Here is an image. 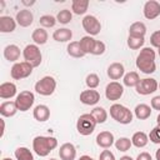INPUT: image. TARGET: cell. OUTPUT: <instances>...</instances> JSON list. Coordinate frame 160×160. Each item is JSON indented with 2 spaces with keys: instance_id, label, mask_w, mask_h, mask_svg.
<instances>
[{
  "instance_id": "1",
  "label": "cell",
  "mask_w": 160,
  "mask_h": 160,
  "mask_svg": "<svg viewBox=\"0 0 160 160\" xmlns=\"http://www.w3.org/2000/svg\"><path fill=\"white\" fill-rule=\"evenodd\" d=\"M156 54L152 50V48H142L136 56V68L144 72V74H152L156 70V62H155Z\"/></svg>"
},
{
  "instance_id": "2",
  "label": "cell",
  "mask_w": 160,
  "mask_h": 160,
  "mask_svg": "<svg viewBox=\"0 0 160 160\" xmlns=\"http://www.w3.org/2000/svg\"><path fill=\"white\" fill-rule=\"evenodd\" d=\"M56 148H58V139L54 136L39 135V136H35L32 140V150L40 158L48 156Z\"/></svg>"
},
{
  "instance_id": "3",
  "label": "cell",
  "mask_w": 160,
  "mask_h": 160,
  "mask_svg": "<svg viewBox=\"0 0 160 160\" xmlns=\"http://www.w3.org/2000/svg\"><path fill=\"white\" fill-rule=\"evenodd\" d=\"M110 116L119 124L128 125L132 121V112L129 108L121 104H112L110 106Z\"/></svg>"
},
{
  "instance_id": "4",
  "label": "cell",
  "mask_w": 160,
  "mask_h": 160,
  "mask_svg": "<svg viewBox=\"0 0 160 160\" xmlns=\"http://www.w3.org/2000/svg\"><path fill=\"white\" fill-rule=\"evenodd\" d=\"M96 125L98 124H96V121L91 114H82L79 116V119L76 121V130L80 135L88 136V135L94 132Z\"/></svg>"
},
{
  "instance_id": "5",
  "label": "cell",
  "mask_w": 160,
  "mask_h": 160,
  "mask_svg": "<svg viewBox=\"0 0 160 160\" xmlns=\"http://www.w3.org/2000/svg\"><path fill=\"white\" fill-rule=\"evenodd\" d=\"M34 89L39 95L50 96V95L54 94V91L56 89V80L52 76H49V75L44 76V78H41L40 80H38L35 82Z\"/></svg>"
},
{
  "instance_id": "6",
  "label": "cell",
  "mask_w": 160,
  "mask_h": 160,
  "mask_svg": "<svg viewBox=\"0 0 160 160\" xmlns=\"http://www.w3.org/2000/svg\"><path fill=\"white\" fill-rule=\"evenodd\" d=\"M22 56H24V60L26 62H29L32 68H38L41 64L42 55H41V51L36 44L26 45L22 50Z\"/></svg>"
},
{
  "instance_id": "7",
  "label": "cell",
  "mask_w": 160,
  "mask_h": 160,
  "mask_svg": "<svg viewBox=\"0 0 160 160\" xmlns=\"http://www.w3.org/2000/svg\"><path fill=\"white\" fill-rule=\"evenodd\" d=\"M32 69L34 68L26 61L15 62L10 69V76L14 80H21V79H25V78L30 76L31 72H32Z\"/></svg>"
},
{
  "instance_id": "8",
  "label": "cell",
  "mask_w": 160,
  "mask_h": 160,
  "mask_svg": "<svg viewBox=\"0 0 160 160\" xmlns=\"http://www.w3.org/2000/svg\"><path fill=\"white\" fill-rule=\"evenodd\" d=\"M34 101H35V95H34V92H31L29 90L20 91L16 95V99H15V104H16L19 111L30 110L31 106L34 105Z\"/></svg>"
},
{
  "instance_id": "9",
  "label": "cell",
  "mask_w": 160,
  "mask_h": 160,
  "mask_svg": "<svg viewBox=\"0 0 160 160\" xmlns=\"http://www.w3.org/2000/svg\"><path fill=\"white\" fill-rule=\"evenodd\" d=\"M135 89H136V92L139 95H150L159 89V84H158L156 79L145 78V79H141L139 81V84L136 85Z\"/></svg>"
},
{
  "instance_id": "10",
  "label": "cell",
  "mask_w": 160,
  "mask_h": 160,
  "mask_svg": "<svg viewBox=\"0 0 160 160\" xmlns=\"http://www.w3.org/2000/svg\"><path fill=\"white\" fill-rule=\"evenodd\" d=\"M82 28L84 30L90 35V36H94V35H98L101 30V24L99 21V19L94 15H85L82 21Z\"/></svg>"
},
{
  "instance_id": "11",
  "label": "cell",
  "mask_w": 160,
  "mask_h": 160,
  "mask_svg": "<svg viewBox=\"0 0 160 160\" xmlns=\"http://www.w3.org/2000/svg\"><path fill=\"white\" fill-rule=\"evenodd\" d=\"M124 94V86L118 81H111L105 88V96L110 101L119 100Z\"/></svg>"
},
{
  "instance_id": "12",
  "label": "cell",
  "mask_w": 160,
  "mask_h": 160,
  "mask_svg": "<svg viewBox=\"0 0 160 160\" xmlns=\"http://www.w3.org/2000/svg\"><path fill=\"white\" fill-rule=\"evenodd\" d=\"M144 16L148 20H154L160 15V2L156 0H149L144 4Z\"/></svg>"
},
{
  "instance_id": "13",
  "label": "cell",
  "mask_w": 160,
  "mask_h": 160,
  "mask_svg": "<svg viewBox=\"0 0 160 160\" xmlns=\"http://www.w3.org/2000/svg\"><path fill=\"white\" fill-rule=\"evenodd\" d=\"M79 99L84 105H96L100 101V94L95 89H89L81 91Z\"/></svg>"
},
{
  "instance_id": "14",
  "label": "cell",
  "mask_w": 160,
  "mask_h": 160,
  "mask_svg": "<svg viewBox=\"0 0 160 160\" xmlns=\"http://www.w3.org/2000/svg\"><path fill=\"white\" fill-rule=\"evenodd\" d=\"M15 20L16 22L21 26V28H28L32 24L34 21V15L32 12L29 10V9H22V10H19L16 12V16H15Z\"/></svg>"
},
{
  "instance_id": "15",
  "label": "cell",
  "mask_w": 160,
  "mask_h": 160,
  "mask_svg": "<svg viewBox=\"0 0 160 160\" xmlns=\"http://www.w3.org/2000/svg\"><path fill=\"white\" fill-rule=\"evenodd\" d=\"M96 144L98 146L102 148V149H109L115 144V139L112 132L110 131H101L96 135Z\"/></svg>"
},
{
  "instance_id": "16",
  "label": "cell",
  "mask_w": 160,
  "mask_h": 160,
  "mask_svg": "<svg viewBox=\"0 0 160 160\" xmlns=\"http://www.w3.org/2000/svg\"><path fill=\"white\" fill-rule=\"evenodd\" d=\"M106 74H108V76L111 80L116 81V80L124 78V75H125V68H124V65L121 62H112V64L109 65V68L106 70Z\"/></svg>"
},
{
  "instance_id": "17",
  "label": "cell",
  "mask_w": 160,
  "mask_h": 160,
  "mask_svg": "<svg viewBox=\"0 0 160 160\" xmlns=\"http://www.w3.org/2000/svg\"><path fill=\"white\" fill-rule=\"evenodd\" d=\"M59 156L61 160H75L76 158V148L71 142H65L59 149Z\"/></svg>"
},
{
  "instance_id": "18",
  "label": "cell",
  "mask_w": 160,
  "mask_h": 160,
  "mask_svg": "<svg viewBox=\"0 0 160 160\" xmlns=\"http://www.w3.org/2000/svg\"><path fill=\"white\" fill-rule=\"evenodd\" d=\"M32 116L36 121L39 122H44L46 120H49L50 118V109L44 105V104H40V105H36L32 110Z\"/></svg>"
},
{
  "instance_id": "19",
  "label": "cell",
  "mask_w": 160,
  "mask_h": 160,
  "mask_svg": "<svg viewBox=\"0 0 160 160\" xmlns=\"http://www.w3.org/2000/svg\"><path fill=\"white\" fill-rule=\"evenodd\" d=\"M16 20L12 19L11 16H0V32L2 34H9L12 32L16 29Z\"/></svg>"
},
{
  "instance_id": "20",
  "label": "cell",
  "mask_w": 160,
  "mask_h": 160,
  "mask_svg": "<svg viewBox=\"0 0 160 160\" xmlns=\"http://www.w3.org/2000/svg\"><path fill=\"white\" fill-rule=\"evenodd\" d=\"M21 55V51H20V48L15 44H10V45H6L5 49H4V58L8 60V61H11V62H16L19 60Z\"/></svg>"
},
{
  "instance_id": "21",
  "label": "cell",
  "mask_w": 160,
  "mask_h": 160,
  "mask_svg": "<svg viewBox=\"0 0 160 160\" xmlns=\"http://www.w3.org/2000/svg\"><path fill=\"white\" fill-rule=\"evenodd\" d=\"M146 35V25L141 21H135L129 28V36L134 38H145Z\"/></svg>"
},
{
  "instance_id": "22",
  "label": "cell",
  "mask_w": 160,
  "mask_h": 160,
  "mask_svg": "<svg viewBox=\"0 0 160 160\" xmlns=\"http://www.w3.org/2000/svg\"><path fill=\"white\" fill-rule=\"evenodd\" d=\"M16 95V85L14 82H2L0 85V98L1 99H11Z\"/></svg>"
},
{
  "instance_id": "23",
  "label": "cell",
  "mask_w": 160,
  "mask_h": 160,
  "mask_svg": "<svg viewBox=\"0 0 160 160\" xmlns=\"http://www.w3.org/2000/svg\"><path fill=\"white\" fill-rule=\"evenodd\" d=\"M19 110H18V106L15 104V100L14 101H4L0 105V114L2 118H11Z\"/></svg>"
},
{
  "instance_id": "24",
  "label": "cell",
  "mask_w": 160,
  "mask_h": 160,
  "mask_svg": "<svg viewBox=\"0 0 160 160\" xmlns=\"http://www.w3.org/2000/svg\"><path fill=\"white\" fill-rule=\"evenodd\" d=\"M72 38V31L68 28H61V29H58L54 31L52 34V39L58 42H66V41H70Z\"/></svg>"
},
{
  "instance_id": "25",
  "label": "cell",
  "mask_w": 160,
  "mask_h": 160,
  "mask_svg": "<svg viewBox=\"0 0 160 160\" xmlns=\"http://www.w3.org/2000/svg\"><path fill=\"white\" fill-rule=\"evenodd\" d=\"M134 114L139 120H146L151 115V106L148 104H138L134 109Z\"/></svg>"
},
{
  "instance_id": "26",
  "label": "cell",
  "mask_w": 160,
  "mask_h": 160,
  "mask_svg": "<svg viewBox=\"0 0 160 160\" xmlns=\"http://www.w3.org/2000/svg\"><path fill=\"white\" fill-rule=\"evenodd\" d=\"M48 38H49L48 31L44 28H36L32 31V34H31V39H32V41L36 45H44V44H46Z\"/></svg>"
},
{
  "instance_id": "27",
  "label": "cell",
  "mask_w": 160,
  "mask_h": 160,
  "mask_svg": "<svg viewBox=\"0 0 160 160\" xmlns=\"http://www.w3.org/2000/svg\"><path fill=\"white\" fill-rule=\"evenodd\" d=\"M66 51L71 58H75V59L85 56V52L81 50V46H80L79 41H70L66 46Z\"/></svg>"
},
{
  "instance_id": "28",
  "label": "cell",
  "mask_w": 160,
  "mask_h": 160,
  "mask_svg": "<svg viewBox=\"0 0 160 160\" xmlns=\"http://www.w3.org/2000/svg\"><path fill=\"white\" fill-rule=\"evenodd\" d=\"M131 142L135 148H145L149 142V135H146L144 131H136L131 138Z\"/></svg>"
},
{
  "instance_id": "29",
  "label": "cell",
  "mask_w": 160,
  "mask_h": 160,
  "mask_svg": "<svg viewBox=\"0 0 160 160\" xmlns=\"http://www.w3.org/2000/svg\"><path fill=\"white\" fill-rule=\"evenodd\" d=\"M79 42H80L81 50L85 52V55L86 54H92V50H94V46H95V42H96V40L92 36H90V35L82 36Z\"/></svg>"
},
{
  "instance_id": "30",
  "label": "cell",
  "mask_w": 160,
  "mask_h": 160,
  "mask_svg": "<svg viewBox=\"0 0 160 160\" xmlns=\"http://www.w3.org/2000/svg\"><path fill=\"white\" fill-rule=\"evenodd\" d=\"M89 0H74L71 2V10L76 15H84L89 8Z\"/></svg>"
},
{
  "instance_id": "31",
  "label": "cell",
  "mask_w": 160,
  "mask_h": 160,
  "mask_svg": "<svg viewBox=\"0 0 160 160\" xmlns=\"http://www.w3.org/2000/svg\"><path fill=\"white\" fill-rule=\"evenodd\" d=\"M140 80L141 79H140V76L136 71H130V72L125 74L124 78H122V82L128 88H136V85L139 84Z\"/></svg>"
},
{
  "instance_id": "32",
  "label": "cell",
  "mask_w": 160,
  "mask_h": 160,
  "mask_svg": "<svg viewBox=\"0 0 160 160\" xmlns=\"http://www.w3.org/2000/svg\"><path fill=\"white\" fill-rule=\"evenodd\" d=\"M90 114H91L92 118L95 119L96 124H104V122L108 120V111H106L102 106H95V108L91 110Z\"/></svg>"
},
{
  "instance_id": "33",
  "label": "cell",
  "mask_w": 160,
  "mask_h": 160,
  "mask_svg": "<svg viewBox=\"0 0 160 160\" xmlns=\"http://www.w3.org/2000/svg\"><path fill=\"white\" fill-rule=\"evenodd\" d=\"M14 155H15L16 160H34V155H32L31 150L28 149L26 146L16 148L14 151Z\"/></svg>"
},
{
  "instance_id": "34",
  "label": "cell",
  "mask_w": 160,
  "mask_h": 160,
  "mask_svg": "<svg viewBox=\"0 0 160 160\" xmlns=\"http://www.w3.org/2000/svg\"><path fill=\"white\" fill-rule=\"evenodd\" d=\"M114 145H115L116 150L125 152V151H128L131 148L132 142H131V140L129 138H119L118 140H115V144Z\"/></svg>"
},
{
  "instance_id": "35",
  "label": "cell",
  "mask_w": 160,
  "mask_h": 160,
  "mask_svg": "<svg viewBox=\"0 0 160 160\" xmlns=\"http://www.w3.org/2000/svg\"><path fill=\"white\" fill-rule=\"evenodd\" d=\"M56 20H58L60 24L66 25V24H69V22L72 20V12H71L69 9H62V10H60V11L58 12Z\"/></svg>"
},
{
  "instance_id": "36",
  "label": "cell",
  "mask_w": 160,
  "mask_h": 160,
  "mask_svg": "<svg viewBox=\"0 0 160 160\" xmlns=\"http://www.w3.org/2000/svg\"><path fill=\"white\" fill-rule=\"evenodd\" d=\"M128 46L131 50H139L142 49L144 42H145V38H134V36H128Z\"/></svg>"
},
{
  "instance_id": "37",
  "label": "cell",
  "mask_w": 160,
  "mask_h": 160,
  "mask_svg": "<svg viewBox=\"0 0 160 160\" xmlns=\"http://www.w3.org/2000/svg\"><path fill=\"white\" fill-rule=\"evenodd\" d=\"M56 21H58L56 18L52 16V15H42L39 19V22H40V25L44 29H46V28H54L55 24H56Z\"/></svg>"
},
{
  "instance_id": "38",
  "label": "cell",
  "mask_w": 160,
  "mask_h": 160,
  "mask_svg": "<svg viewBox=\"0 0 160 160\" xmlns=\"http://www.w3.org/2000/svg\"><path fill=\"white\" fill-rule=\"evenodd\" d=\"M85 84H86V86L89 89H96L99 86V84H100V79H99L98 74H95V72L89 74L86 76V79H85Z\"/></svg>"
},
{
  "instance_id": "39",
  "label": "cell",
  "mask_w": 160,
  "mask_h": 160,
  "mask_svg": "<svg viewBox=\"0 0 160 160\" xmlns=\"http://www.w3.org/2000/svg\"><path fill=\"white\" fill-rule=\"evenodd\" d=\"M149 140L154 144H160V125L152 128V130L149 134Z\"/></svg>"
},
{
  "instance_id": "40",
  "label": "cell",
  "mask_w": 160,
  "mask_h": 160,
  "mask_svg": "<svg viewBox=\"0 0 160 160\" xmlns=\"http://www.w3.org/2000/svg\"><path fill=\"white\" fill-rule=\"evenodd\" d=\"M105 50H106L105 44L101 40H96L95 46H94V50H92V55H96V56L98 55H102L105 52Z\"/></svg>"
},
{
  "instance_id": "41",
  "label": "cell",
  "mask_w": 160,
  "mask_h": 160,
  "mask_svg": "<svg viewBox=\"0 0 160 160\" xmlns=\"http://www.w3.org/2000/svg\"><path fill=\"white\" fill-rule=\"evenodd\" d=\"M150 44L151 46L160 49V30H156L150 35Z\"/></svg>"
},
{
  "instance_id": "42",
  "label": "cell",
  "mask_w": 160,
  "mask_h": 160,
  "mask_svg": "<svg viewBox=\"0 0 160 160\" xmlns=\"http://www.w3.org/2000/svg\"><path fill=\"white\" fill-rule=\"evenodd\" d=\"M99 160H116V159H115V155H114L110 150L105 149V150H102V151L100 152Z\"/></svg>"
},
{
  "instance_id": "43",
  "label": "cell",
  "mask_w": 160,
  "mask_h": 160,
  "mask_svg": "<svg viewBox=\"0 0 160 160\" xmlns=\"http://www.w3.org/2000/svg\"><path fill=\"white\" fill-rule=\"evenodd\" d=\"M150 105H151V109L160 111V95L154 96V98L151 99V101H150Z\"/></svg>"
},
{
  "instance_id": "44",
  "label": "cell",
  "mask_w": 160,
  "mask_h": 160,
  "mask_svg": "<svg viewBox=\"0 0 160 160\" xmlns=\"http://www.w3.org/2000/svg\"><path fill=\"white\" fill-rule=\"evenodd\" d=\"M135 160H152V158H151V155H150L149 152L142 151V152H140V154L136 156Z\"/></svg>"
},
{
  "instance_id": "45",
  "label": "cell",
  "mask_w": 160,
  "mask_h": 160,
  "mask_svg": "<svg viewBox=\"0 0 160 160\" xmlns=\"http://www.w3.org/2000/svg\"><path fill=\"white\" fill-rule=\"evenodd\" d=\"M79 160H95V159H92V158L89 156V155H82V156L79 158Z\"/></svg>"
},
{
  "instance_id": "46",
  "label": "cell",
  "mask_w": 160,
  "mask_h": 160,
  "mask_svg": "<svg viewBox=\"0 0 160 160\" xmlns=\"http://www.w3.org/2000/svg\"><path fill=\"white\" fill-rule=\"evenodd\" d=\"M119 160H134L131 156H129V155H124V156H121Z\"/></svg>"
},
{
  "instance_id": "47",
  "label": "cell",
  "mask_w": 160,
  "mask_h": 160,
  "mask_svg": "<svg viewBox=\"0 0 160 160\" xmlns=\"http://www.w3.org/2000/svg\"><path fill=\"white\" fill-rule=\"evenodd\" d=\"M1 125H2V130H1L0 136H4V130H5V122H4V119H1Z\"/></svg>"
},
{
  "instance_id": "48",
  "label": "cell",
  "mask_w": 160,
  "mask_h": 160,
  "mask_svg": "<svg viewBox=\"0 0 160 160\" xmlns=\"http://www.w3.org/2000/svg\"><path fill=\"white\" fill-rule=\"evenodd\" d=\"M155 159L156 160H160V148L156 150V152H155Z\"/></svg>"
},
{
  "instance_id": "49",
  "label": "cell",
  "mask_w": 160,
  "mask_h": 160,
  "mask_svg": "<svg viewBox=\"0 0 160 160\" xmlns=\"http://www.w3.org/2000/svg\"><path fill=\"white\" fill-rule=\"evenodd\" d=\"M22 4H24V5H34L35 1H30V2H28V1H22Z\"/></svg>"
},
{
  "instance_id": "50",
  "label": "cell",
  "mask_w": 160,
  "mask_h": 160,
  "mask_svg": "<svg viewBox=\"0 0 160 160\" xmlns=\"http://www.w3.org/2000/svg\"><path fill=\"white\" fill-rule=\"evenodd\" d=\"M156 122H158V125H160V112H159V115L156 118Z\"/></svg>"
},
{
  "instance_id": "51",
  "label": "cell",
  "mask_w": 160,
  "mask_h": 160,
  "mask_svg": "<svg viewBox=\"0 0 160 160\" xmlns=\"http://www.w3.org/2000/svg\"><path fill=\"white\" fill-rule=\"evenodd\" d=\"M2 160H12V159H10V158H4Z\"/></svg>"
},
{
  "instance_id": "52",
  "label": "cell",
  "mask_w": 160,
  "mask_h": 160,
  "mask_svg": "<svg viewBox=\"0 0 160 160\" xmlns=\"http://www.w3.org/2000/svg\"><path fill=\"white\" fill-rule=\"evenodd\" d=\"M158 55L160 56V49H158Z\"/></svg>"
},
{
  "instance_id": "53",
  "label": "cell",
  "mask_w": 160,
  "mask_h": 160,
  "mask_svg": "<svg viewBox=\"0 0 160 160\" xmlns=\"http://www.w3.org/2000/svg\"><path fill=\"white\" fill-rule=\"evenodd\" d=\"M49 160H58V159H54V158H51V159H49Z\"/></svg>"
},
{
  "instance_id": "54",
  "label": "cell",
  "mask_w": 160,
  "mask_h": 160,
  "mask_svg": "<svg viewBox=\"0 0 160 160\" xmlns=\"http://www.w3.org/2000/svg\"><path fill=\"white\" fill-rule=\"evenodd\" d=\"M159 89H160V82H159Z\"/></svg>"
}]
</instances>
